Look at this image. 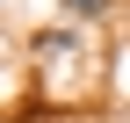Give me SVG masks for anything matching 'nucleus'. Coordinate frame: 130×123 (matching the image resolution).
Segmentation results:
<instances>
[{
    "label": "nucleus",
    "mask_w": 130,
    "mask_h": 123,
    "mask_svg": "<svg viewBox=\"0 0 130 123\" xmlns=\"http://www.w3.org/2000/svg\"><path fill=\"white\" fill-rule=\"evenodd\" d=\"M65 7H72V14H101V0H65Z\"/></svg>",
    "instance_id": "obj_1"
}]
</instances>
